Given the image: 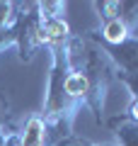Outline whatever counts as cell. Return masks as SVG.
Returning a JSON list of instances; mask_svg holds the SVG:
<instances>
[{"label": "cell", "mask_w": 138, "mask_h": 146, "mask_svg": "<svg viewBox=\"0 0 138 146\" xmlns=\"http://www.w3.org/2000/svg\"><path fill=\"white\" fill-rule=\"evenodd\" d=\"M49 54H51V68H49V80H46L44 110L39 112V117L46 124V144L53 146L73 134V122L85 105L70 100L63 90V80L68 73V44L49 49Z\"/></svg>", "instance_id": "6da1fadb"}, {"label": "cell", "mask_w": 138, "mask_h": 146, "mask_svg": "<svg viewBox=\"0 0 138 146\" xmlns=\"http://www.w3.org/2000/svg\"><path fill=\"white\" fill-rule=\"evenodd\" d=\"M68 63L80 68L87 78V95L85 107L92 112L95 122H104V105H107V93L114 78V66L104 51L92 42L87 34H73L68 42Z\"/></svg>", "instance_id": "7a4b0ae2"}, {"label": "cell", "mask_w": 138, "mask_h": 146, "mask_svg": "<svg viewBox=\"0 0 138 146\" xmlns=\"http://www.w3.org/2000/svg\"><path fill=\"white\" fill-rule=\"evenodd\" d=\"M85 34H87V32H85ZM87 36H90V34H87ZM90 39H92V36H90ZM92 42L97 44V46L104 51V56L112 61L114 76L128 88V95H131V98H138V34L136 36H128L126 42L119 44V46H107V44L97 42V39H92Z\"/></svg>", "instance_id": "3957f363"}, {"label": "cell", "mask_w": 138, "mask_h": 146, "mask_svg": "<svg viewBox=\"0 0 138 146\" xmlns=\"http://www.w3.org/2000/svg\"><path fill=\"white\" fill-rule=\"evenodd\" d=\"M15 49L22 63H29L41 49L39 39V12L36 3H20L17 12V27H15Z\"/></svg>", "instance_id": "277c9868"}, {"label": "cell", "mask_w": 138, "mask_h": 146, "mask_svg": "<svg viewBox=\"0 0 138 146\" xmlns=\"http://www.w3.org/2000/svg\"><path fill=\"white\" fill-rule=\"evenodd\" d=\"M70 25L66 17H41L39 15V39L41 46L46 49H56V46H66L70 42Z\"/></svg>", "instance_id": "5b68a950"}, {"label": "cell", "mask_w": 138, "mask_h": 146, "mask_svg": "<svg viewBox=\"0 0 138 146\" xmlns=\"http://www.w3.org/2000/svg\"><path fill=\"white\" fill-rule=\"evenodd\" d=\"M20 139L22 146H49L46 144V124L39 117V112L29 115L24 127H20Z\"/></svg>", "instance_id": "8992f818"}, {"label": "cell", "mask_w": 138, "mask_h": 146, "mask_svg": "<svg viewBox=\"0 0 138 146\" xmlns=\"http://www.w3.org/2000/svg\"><path fill=\"white\" fill-rule=\"evenodd\" d=\"M107 127L116 134L119 139L116 146H138V122H131L124 115H116L107 119Z\"/></svg>", "instance_id": "52a82bcc"}, {"label": "cell", "mask_w": 138, "mask_h": 146, "mask_svg": "<svg viewBox=\"0 0 138 146\" xmlns=\"http://www.w3.org/2000/svg\"><path fill=\"white\" fill-rule=\"evenodd\" d=\"M63 90H66V95L70 100L85 105V95H87V78H85V73H82L80 68H75V66L68 63V73H66V80H63Z\"/></svg>", "instance_id": "ba28073f"}, {"label": "cell", "mask_w": 138, "mask_h": 146, "mask_svg": "<svg viewBox=\"0 0 138 146\" xmlns=\"http://www.w3.org/2000/svg\"><path fill=\"white\" fill-rule=\"evenodd\" d=\"M116 17L136 36V29H138V0H119V15Z\"/></svg>", "instance_id": "9c48e42d"}, {"label": "cell", "mask_w": 138, "mask_h": 146, "mask_svg": "<svg viewBox=\"0 0 138 146\" xmlns=\"http://www.w3.org/2000/svg\"><path fill=\"white\" fill-rule=\"evenodd\" d=\"M15 129H20V127L15 124V117L10 112V100L5 93H0V131L7 134V131H15Z\"/></svg>", "instance_id": "30bf717a"}, {"label": "cell", "mask_w": 138, "mask_h": 146, "mask_svg": "<svg viewBox=\"0 0 138 146\" xmlns=\"http://www.w3.org/2000/svg\"><path fill=\"white\" fill-rule=\"evenodd\" d=\"M36 12L41 17H66V3H61V0H44V3H36Z\"/></svg>", "instance_id": "8fae6325"}, {"label": "cell", "mask_w": 138, "mask_h": 146, "mask_svg": "<svg viewBox=\"0 0 138 146\" xmlns=\"http://www.w3.org/2000/svg\"><path fill=\"white\" fill-rule=\"evenodd\" d=\"M3 146H22L20 129H15V131H7V134H3Z\"/></svg>", "instance_id": "7c38bea8"}, {"label": "cell", "mask_w": 138, "mask_h": 146, "mask_svg": "<svg viewBox=\"0 0 138 146\" xmlns=\"http://www.w3.org/2000/svg\"><path fill=\"white\" fill-rule=\"evenodd\" d=\"M124 117L131 119V122H138V98L128 100V107H126V112H124Z\"/></svg>", "instance_id": "4fadbf2b"}, {"label": "cell", "mask_w": 138, "mask_h": 146, "mask_svg": "<svg viewBox=\"0 0 138 146\" xmlns=\"http://www.w3.org/2000/svg\"><path fill=\"white\" fill-rule=\"evenodd\" d=\"M90 146H116V144H92L90 141Z\"/></svg>", "instance_id": "5bb4252c"}]
</instances>
